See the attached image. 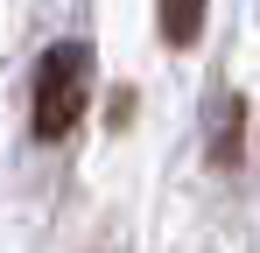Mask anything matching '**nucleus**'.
<instances>
[{
  "instance_id": "nucleus-1",
  "label": "nucleus",
  "mask_w": 260,
  "mask_h": 253,
  "mask_svg": "<svg viewBox=\"0 0 260 253\" xmlns=\"http://www.w3.org/2000/svg\"><path fill=\"white\" fill-rule=\"evenodd\" d=\"M91 106V49L85 42H49L36 64V141H63Z\"/></svg>"
},
{
  "instance_id": "nucleus-2",
  "label": "nucleus",
  "mask_w": 260,
  "mask_h": 253,
  "mask_svg": "<svg viewBox=\"0 0 260 253\" xmlns=\"http://www.w3.org/2000/svg\"><path fill=\"white\" fill-rule=\"evenodd\" d=\"M155 21H162V42L169 49H190L204 36V0H155Z\"/></svg>"
},
{
  "instance_id": "nucleus-3",
  "label": "nucleus",
  "mask_w": 260,
  "mask_h": 253,
  "mask_svg": "<svg viewBox=\"0 0 260 253\" xmlns=\"http://www.w3.org/2000/svg\"><path fill=\"white\" fill-rule=\"evenodd\" d=\"M239 126H246V106L225 99L218 106V126H211V162L218 169H239Z\"/></svg>"
}]
</instances>
